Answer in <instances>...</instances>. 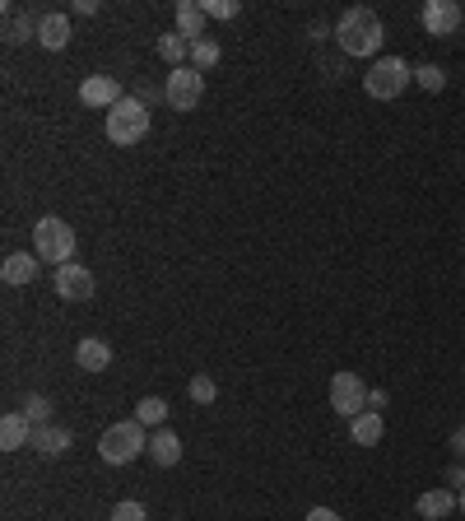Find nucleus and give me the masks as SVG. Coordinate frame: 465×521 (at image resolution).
<instances>
[{
	"mask_svg": "<svg viewBox=\"0 0 465 521\" xmlns=\"http://www.w3.org/2000/svg\"><path fill=\"white\" fill-rule=\"evenodd\" d=\"M382 38H386V28H382V19H377V10H368V5L345 10L340 24H335V42H340L345 56H377L382 52Z\"/></svg>",
	"mask_w": 465,
	"mask_h": 521,
	"instance_id": "obj_1",
	"label": "nucleus"
},
{
	"mask_svg": "<svg viewBox=\"0 0 465 521\" xmlns=\"http://www.w3.org/2000/svg\"><path fill=\"white\" fill-rule=\"evenodd\" d=\"M140 452H149V433L140 419H121V424L103 428V438H98V456L107 466H131L140 461Z\"/></svg>",
	"mask_w": 465,
	"mask_h": 521,
	"instance_id": "obj_2",
	"label": "nucleus"
},
{
	"mask_svg": "<svg viewBox=\"0 0 465 521\" xmlns=\"http://www.w3.org/2000/svg\"><path fill=\"white\" fill-rule=\"evenodd\" d=\"M410 84H414V66L405 56H377L368 66V75H363V94L377 98V103H391V98H400Z\"/></svg>",
	"mask_w": 465,
	"mask_h": 521,
	"instance_id": "obj_3",
	"label": "nucleus"
},
{
	"mask_svg": "<svg viewBox=\"0 0 465 521\" xmlns=\"http://www.w3.org/2000/svg\"><path fill=\"white\" fill-rule=\"evenodd\" d=\"M103 131H107V140H112V145H140V140H145L149 135V107L140 103V98H121L117 107H112V112H107L103 117Z\"/></svg>",
	"mask_w": 465,
	"mask_h": 521,
	"instance_id": "obj_4",
	"label": "nucleus"
},
{
	"mask_svg": "<svg viewBox=\"0 0 465 521\" xmlns=\"http://www.w3.org/2000/svg\"><path fill=\"white\" fill-rule=\"evenodd\" d=\"M33 256L38 261H52V266H70L75 261V228L66 219H56V214L38 219L33 224Z\"/></svg>",
	"mask_w": 465,
	"mask_h": 521,
	"instance_id": "obj_5",
	"label": "nucleus"
},
{
	"mask_svg": "<svg viewBox=\"0 0 465 521\" xmlns=\"http://www.w3.org/2000/svg\"><path fill=\"white\" fill-rule=\"evenodd\" d=\"M163 98H168L173 112H191V107H200V98H205V75H200L196 66L173 70L168 84H163Z\"/></svg>",
	"mask_w": 465,
	"mask_h": 521,
	"instance_id": "obj_6",
	"label": "nucleus"
},
{
	"mask_svg": "<svg viewBox=\"0 0 465 521\" xmlns=\"http://www.w3.org/2000/svg\"><path fill=\"white\" fill-rule=\"evenodd\" d=\"M331 410L335 415H345V419H354V415H363V405H368V387H363V377L359 373H335L331 377Z\"/></svg>",
	"mask_w": 465,
	"mask_h": 521,
	"instance_id": "obj_7",
	"label": "nucleus"
},
{
	"mask_svg": "<svg viewBox=\"0 0 465 521\" xmlns=\"http://www.w3.org/2000/svg\"><path fill=\"white\" fill-rule=\"evenodd\" d=\"M52 284H56V298H66V303H84V298H93V270L80 266V261L56 266Z\"/></svg>",
	"mask_w": 465,
	"mask_h": 521,
	"instance_id": "obj_8",
	"label": "nucleus"
},
{
	"mask_svg": "<svg viewBox=\"0 0 465 521\" xmlns=\"http://www.w3.org/2000/svg\"><path fill=\"white\" fill-rule=\"evenodd\" d=\"M419 19H424V33H428V38H452L456 28H461L465 10L456 5V0H428Z\"/></svg>",
	"mask_w": 465,
	"mask_h": 521,
	"instance_id": "obj_9",
	"label": "nucleus"
},
{
	"mask_svg": "<svg viewBox=\"0 0 465 521\" xmlns=\"http://www.w3.org/2000/svg\"><path fill=\"white\" fill-rule=\"evenodd\" d=\"M121 98H126V94H121L117 75H89V80L80 84V103L84 107H98V112H112Z\"/></svg>",
	"mask_w": 465,
	"mask_h": 521,
	"instance_id": "obj_10",
	"label": "nucleus"
},
{
	"mask_svg": "<svg viewBox=\"0 0 465 521\" xmlns=\"http://www.w3.org/2000/svg\"><path fill=\"white\" fill-rule=\"evenodd\" d=\"M33 38H38L47 52H66L70 38H75V28H70V19L61 10H52V14H42L38 24H33Z\"/></svg>",
	"mask_w": 465,
	"mask_h": 521,
	"instance_id": "obj_11",
	"label": "nucleus"
},
{
	"mask_svg": "<svg viewBox=\"0 0 465 521\" xmlns=\"http://www.w3.org/2000/svg\"><path fill=\"white\" fill-rule=\"evenodd\" d=\"M75 363H80L84 373H107L112 368V345H107L103 335H84L80 345H75Z\"/></svg>",
	"mask_w": 465,
	"mask_h": 521,
	"instance_id": "obj_12",
	"label": "nucleus"
},
{
	"mask_svg": "<svg viewBox=\"0 0 465 521\" xmlns=\"http://www.w3.org/2000/svg\"><path fill=\"white\" fill-rule=\"evenodd\" d=\"M70 428H61V424H38L33 428V442H28V447H33V452L38 456H66L70 452Z\"/></svg>",
	"mask_w": 465,
	"mask_h": 521,
	"instance_id": "obj_13",
	"label": "nucleus"
},
{
	"mask_svg": "<svg viewBox=\"0 0 465 521\" xmlns=\"http://www.w3.org/2000/svg\"><path fill=\"white\" fill-rule=\"evenodd\" d=\"M0 280L14 284V289H24V284L38 280V256H28V252H10L5 261H0Z\"/></svg>",
	"mask_w": 465,
	"mask_h": 521,
	"instance_id": "obj_14",
	"label": "nucleus"
},
{
	"mask_svg": "<svg viewBox=\"0 0 465 521\" xmlns=\"http://www.w3.org/2000/svg\"><path fill=\"white\" fill-rule=\"evenodd\" d=\"M149 461L159 470H173L182 461V438H177L173 428H159L154 438H149Z\"/></svg>",
	"mask_w": 465,
	"mask_h": 521,
	"instance_id": "obj_15",
	"label": "nucleus"
},
{
	"mask_svg": "<svg viewBox=\"0 0 465 521\" xmlns=\"http://www.w3.org/2000/svg\"><path fill=\"white\" fill-rule=\"evenodd\" d=\"M349 438L359 442V447H377V442L386 438L382 415H377V410H363V415H354V419H349Z\"/></svg>",
	"mask_w": 465,
	"mask_h": 521,
	"instance_id": "obj_16",
	"label": "nucleus"
},
{
	"mask_svg": "<svg viewBox=\"0 0 465 521\" xmlns=\"http://www.w3.org/2000/svg\"><path fill=\"white\" fill-rule=\"evenodd\" d=\"M205 24H210V14H205V5H196V0H177V33L182 38H205Z\"/></svg>",
	"mask_w": 465,
	"mask_h": 521,
	"instance_id": "obj_17",
	"label": "nucleus"
},
{
	"mask_svg": "<svg viewBox=\"0 0 465 521\" xmlns=\"http://www.w3.org/2000/svg\"><path fill=\"white\" fill-rule=\"evenodd\" d=\"M28 442H33V419L28 415L0 419V447H5V452H19V447H28Z\"/></svg>",
	"mask_w": 465,
	"mask_h": 521,
	"instance_id": "obj_18",
	"label": "nucleus"
},
{
	"mask_svg": "<svg viewBox=\"0 0 465 521\" xmlns=\"http://www.w3.org/2000/svg\"><path fill=\"white\" fill-rule=\"evenodd\" d=\"M414 512H419L424 521H442L447 512H456V494H447V489H428V494H419Z\"/></svg>",
	"mask_w": 465,
	"mask_h": 521,
	"instance_id": "obj_19",
	"label": "nucleus"
},
{
	"mask_svg": "<svg viewBox=\"0 0 465 521\" xmlns=\"http://www.w3.org/2000/svg\"><path fill=\"white\" fill-rule=\"evenodd\" d=\"M159 56L173 70L191 66V38H182V33H163V38H159Z\"/></svg>",
	"mask_w": 465,
	"mask_h": 521,
	"instance_id": "obj_20",
	"label": "nucleus"
},
{
	"mask_svg": "<svg viewBox=\"0 0 465 521\" xmlns=\"http://www.w3.org/2000/svg\"><path fill=\"white\" fill-rule=\"evenodd\" d=\"M131 419H140L145 428H163L168 424V401H163V396H140V405H135Z\"/></svg>",
	"mask_w": 465,
	"mask_h": 521,
	"instance_id": "obj_21",
	"label": "nucleus"
},
{
	"mask_svg": "<svg viewBox=\"0 0 465 521\" xmlns=\"http://www.w3.org/2000/svg\"><path fill=\"white\" fill-rule=\"evenodd\" d=\"M219 56H224V52H219V42H214V38H196V42H191V66H196L200 75H205L210 66H219Z\"/></svg>",
	"mask_w": 465,
	"mask_h": 521,
	"instance_id": "obj_22",
	"label": "nucleus"
},
{
	"mask_svg": "<svg viewBox=\"0 0 465 521\" xmlns=\"http://www.w3.org/2000/svg\"><path fill=\"white\" fill-rule=\"evenodd\" d=\"M214 396H219V382H214L210 373L191 377V401H196V405H214Z\"/></svg>",
	"mask_w": 465,
	"mask_h": 521,
	"instance_id": "obj_23",
	"label": "nucleus"
},
{
	"mask_svg": "<svg viewBox=\"0 0 465 521\" xmlns=\"http://www.w3.org/2000/svg\"><path fill=\"white\" fill-rule=\"evenodd\" d=\"M414 80L424 84L428 94H442V84H447V70H442V66H419V70H414Z\"/></svg>",
	"mask_w": 465,
	"mask_h": 521,
	"instance_id": "obj_24",
	"label": "nucleus"
},
{
	"mask_svg": "<svg viewBox=\"0 0 465 521\" xmlns=\"http://www.w3.org/2000/svg\"><path fill=\"white\" fill-rule=\"evenodd\" d=\"M112 521H149V512H145V503L126 498V503H117V508H112Z\"/></svg>",
	"mask_w": 465,
	"mask_h": 521,
	"instance_id": "obj_25",
	"label": "nucleus"
},
{
	"mask_svg": "<svg viewBox=\"0 0 465 521\" xmlns=\"http://www.w3.org/2000/svg\"><path fill=\"white\" fill-rule=\"evenodd\" d=\"M205 14H210V19H238L242 5L238 0H205Z\"/></svg>",
	"mask_w": 465,
	"mask_h": 521,
	"instance_id": "obj_26",
	"label": "nucleus"
},
{
	"mask_svg": "<svg viewBox=\"0 0 465 521\" xmlns=\"http://www.w3.org/2000/svg\"><path fill=\"white\" fill-rule=\"evenodd\" d=\"M24 415L33 419V428H38V424H47V415H52V405L42 401V396H28V401H24Z\"/></svg>",
	"mask_w": 465,
	"mask_h": 521,
	"instance_id": "obj_27",
	"label": "nucleus"
},
{
	"mask_svg": "<svg viewBox=\"0 0 465 521\" xmlns=\"http://www.w3.org/2000/svg\"><path fill=\"white\" fill-rule=\"evenodd\" d=\"M24 33H28V19H19V14L10 10V42H24Z\"/></svg>",
	"mask_w": 465,
	"mask_h": 521,
	"instance_id": "obj_28",
	"label": "nucleus"
},
{
	"mask_svg": "<svg viewBox=\"0 0 465 521\" xmlns=\"http://www.w3.org/2000/svg\"><path fill=\"white\" fill-rule=\"evenodd\" d=\"M447 447H452V452H456V461H465V424L452 433V442H447Z\"/></svg>",
	"mask_w": 465,
	"mask_h": 521,
	"instance_id": "obj_29",
	"label": "nucleus"
},
{
	"mask_svg": "<svg viewBox=\"0 0 465 521\" xmlns=\"http://www.w3.org/2000/svg\"><path fill=\"white\" fill-rule=\"evenodd\" d=\"M307 521H340V512H331V508H312V512H307Z\"/></svg>",
	"mask_w": 465,
	"mask_h": 521,
	"instance_id": "obj_30",
	"label": "nucleus"
},
{
	"mask_svg": "<svg viewBox=\"0 0 465 521\" xmlns=\"http://www.w3.org/2000/svg\"><path fill=\"white\" fill-rule=\"evenodd\" d=\"M382 405H386V391H368V410H377V415H382Z\"/></svg>",
	"mask_w": 465,
	"mask_h": 521,
	"instance_id": "obj_31",
	"label": "nucleus"
},
{
	"mask_svg": "<svg viewBox=\"0 0 465 521\" xmlns=\"http://www.w3.org/2000/svg\"><path fill=\"white\" fill-rule=\"evenodd\" d=\"M447 484H461V489H465V466H452V470H447Z\"/></svg>",
	"mask_w": 465,
	"mask_h": 521,
	"instance_id": "obj_32",
	"label": "nucleus"
},
{
	"mask_svg": "<svg viewBox=\"0 0 465 521\" xmlns=\"http://www.w3.org/2000/svg\"><path fill=\"white\" fill-rule=\"evenodd\" d=\"M75 14H98V0H75Z\"/></svg>",
	"mask_w": 465,
	"mask_h": 521,
	"instance_id": "obj_33",
	"label": "nucleus"
},
{
	"mask_svg": "<svg viewBox=\"0 0 465 521\" xmlns=\"http://www.w3.org/2000/svg\"><path fill=\"white\" fill-rule=\"evenodd\" d=\"M456 508H461V517H465V489H461V498H456Z\"/></svg>",
	"mask_w": 465,
	"mask_h": 521,
	"instance_id": "obj_34",
	"label": "nucleus"
}]
</instances>
